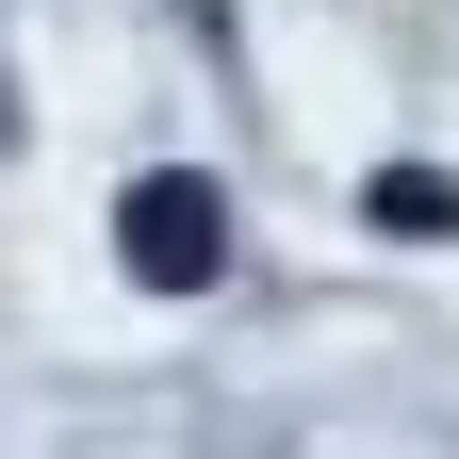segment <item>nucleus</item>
<instances>
[{"label":"nucleus","mask_w":459,"mask_h":459,"mask_svg":"<svg viewBox=\"0 0 459 459\" xmlns=\"http://www.w3.org/2000/svg\"><path fill=\"white\" fill-rule=\"evenodd\" d=\"M115 263H132L148 296H197V279L230 263V197L197 181V164H164V181H132V197H115Z\"/></svg>","instance_id":"1"},{"label":"nucleus","mask_w":459,"mask_h":459,"mask_svg":"<svg viewBox=\"0 0 459 459\" xmlns=\"http://www.w3.org/2000/svg\"><path fill=\"white\" fill-rule=\"evenodd\" d=\"M377 230H394V247H443V230H459V181H443V164H377V197H361Z\"/></svg>","instance_id":"2"}]
</instances>
